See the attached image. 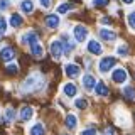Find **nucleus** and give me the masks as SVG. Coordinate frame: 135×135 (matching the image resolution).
<instances>
[{"instance_id": "2", "label": "nucleus", "mask_w": 135, "mask_h": 135, "mask_svg": "<svg viewBox=\"0 0 135 135\" xmlns=\"http://www.w3.org/2000/svg\"><path fill=\"white\" fill-rule=\"evenodd\" d=\"M117 64V59L115 57H110V56H107V57H103L100 61V66H98V69H100V73H108L110 69H112L113 66Z\"/></svg>"}, {"instance_id": "19", "label": "nucleus", "mask_w": 135, "mask_h": 135, "mask_svg": "<svg viewBox=\"0 0 135 135\" xmlns=\"http://www.w3.org/2000/svg\"><path fill=\"white\" fill-rule=\"evenodd\" d=\"M76 125H78V118L74 115H68L66 117V127L73 130V128H76Z\"/></svg>"}, {"instance_id": "24", "label": "nucleus", "mask_w": 135, "mask_h": 135, "mask_svg": "<svg viewBox=\"0 0 135 135\" xmlns=\"http://www.w3.org/2000/svg\"><path fill=\"white\" fill-rule=\"evenodd\" d=\"M5 71H7L8 74H17V73H19V68H17V66L14 64V62H10V64H7Z\"/></svg>"}, {"instance_id": "34", "label": "nucleus", "mask_w": 135, "mask_h": 135, "mask_svg": "<svg viewBox=\"0 0 135 135\" xmlns=\"http://www.w3.org/2000/svg\"><path fill=\"white\" fill-rule=\"evenodd\" d=\"M101 22H103L105 25H110V22H112V20H110V17H103V19H101Z\"/></svg>"}, {"instance_id": "20", "label": "nucleus", "mask_w": 135, "mask_h": 135, "mask_svg": "<svg viewBox=\"0 0 135 135\" xmlns=\"http://www.w3.org/2000/svg\"><path fill=\"white\" fill-rule=\"evenodd\" d=\"M10 24L14 25V27H20V25L24 24V20H22V17L19 14H12L10 15Z\"/></svg>"}, {"instance_id": "32", "label": "nucleus", "mask_w": 135, "mask_h": 135, "mask_svg": "<svg viewBox=\"0 0 135 135\" xmlns=\"http://www.w3.org/2000/svg\"><path fill=\"white\" fill-rule=\"evenodd\" d=\"M8 5H10V2H8V0H2V2H0V8H2V10L8 8Z\"/></svg>"}, {"instance_id": "17", "label": "nucleus", "mask_w": 135, "mask_h": 135, "mask_svg": "<svg viewBox=\"0 0 135 135\" xmlns=\"http://www.w3.org/2000/svg\"><path fill=\"white\" fill-rule=\"evenodd\" d=\"M31 52H32V56H34V57H42V54H44V49H42L41 46L36 42V44H32V46H31Z\"/></svg>"}, {"instance_id": "31", "label": "nucleus", "mask_w": 135, "mask_h": 135, "mask_svg": "<svg viewBox=\"0 0 135 135\" xmlns=\"http://www.w3.org/2000/svg\"><path fill=\"white\" fill-rule=\"evenodd\" d=\"M39 2H41V5L44 7V8H49L51 3H52V0H39Z\"/></svg>"}, {"instance_id": "18", "label": "nucleus", "mask_w": 135, "mask_h": 135, "mask_svg": "<svg viewBox=\"0 0 135 135\" xmlns=\"http://www.w3.org/2000/svg\"><path fill=\"white\" fill-rule=\"evenodd\" d=\"M31 135H44V127H42V123H34L31 127Z\"/></svg>"}, {"instance_id": "16", "label": "nucleus", "mask_w": 135, "mask_h": 135, "mask_svg": "<svg viewBox=\"0 0 135 135\" xmlns=\"http://www.w3.org/2000/svg\"><path fill=\"white\" fill-rule=\"evenodd\" d=\"M100 36H101V39H103V41H115L117 34L112 32V31H105V29H101V31H100Z\"/></svg>"}, {"instance_id": "29", "label": "nucleus", "mask_w": 135, "mask_h": 135, "mask_svg": "<svg viewBox=\"0 0 135 135\" xmlns=\"http://www.w3.org/2000/svg\"><path fill=\"white\" fill-rule=\"evenodd\" d=\"M5 117H7V120H12V118L15 117V110H14V108H7Z\"/></svg>"}, {"instance_id": "8", "label": "nucleus", "mask_w": 135, "mask_h": 135, "mask_svg": "<svg viewBox=\"0 0 135 135\" xmlns=\"http://www.w3.org/2000/svg\"><path fill=\"white\" fill-rule=\"evenodd\" d=\"M34 115V110L29 107V105H24L22 108H20V113H19V117H20V120H24V122H27V120H31Z\"/></svg>"}, {"instance_id": "9", "label": "nucleus", "mask_w": 135, "mask_h": 135, "mask_svg": "<svg viewBox=\"0 0 135 135\" xmlns=\"http://www.w3.org/2000/svg\"><path fill=\"white\" fill-rule=\"evenodd\" d=\"M61 44H62L64 52H71V51L74 49V42H71L69 36H66V34H62V36H61Z\"/></svg>"}, {"instance_id": "15", "label": "nucleus", "mask_w": 135, "mask_h": 135, "mask_svg": "<svg viewBox=\"0 0 135 135\" xmlns=\"http://www.w3.org/2000/svg\"><path fill=\"white\" fill-rule=\"evenodd\" d=\"M95 91H96V95H100V96H107L108 95V86L105 84V81H100V83H96Z\"/></svg>"}, {"instance_id": "35", "label": "nucleus", "mask_w": 135, "mask_h": 135, "mask_svg": "<svg viewBox=\"0 0 135 135\" xmlns=\"http://www.w3.org/2000/svg\"><path fill=\"white\" fill-rule=\"evenodd\" d=\"M123 3H133V0H122Z\"/></svg>"}, {"instance_id": "11", "label": "nucleus", "mask_w": 135, "mask_h": 135, "mask_svg": "<svg viewBox=\"0 0 135 135\" xmlns=\"http://www.w3.org/2000/svg\"><path fill=\"white\" fill-rule=\"evenodd\" d=\"M14 56H15V51L12 47H3L2 52H0V57H2V61H5V62H8L10 59H14Z\"/></svg>"}, {"instance_id": "26", "label": "nucleus", "mask_w": 135, "mask_h": 135, "mask_svg": "<svg viewBox=\"0 0 135 135\" xmlns=\"http://www.w3.org/2000/svg\"><path fill=\"white\" fill-rule=\"evenodd\" d=\"M69 8H71V3H61V5L57 7V12L59 14H66V12H69Z\"/></svg>"}, {"instance_id": "28", "label": "nucleus", "mask_w": 135, "mask_h": 135, "mask_svg": "<svg viewBox=\"0 0 135 135\" xmlns=\"http://www.w3.org/2000/svg\"><path fill=\"white\" fill-rule=\"evenodd\" d=\"M5 31H7V20L0 15V34H3Z\"/></svg>"}, {"instance_id": "21", "label": "nucleus", "mask_w": 135, "mask_h": 135, "mask_svg": "<svg viewBox=\"0 0 135 135\" xmlns=\"http://www.w3.org/2000/svg\"><path fill=\"white\" fill-rule=\"evenodd\" d=\"M20 8H22L25 14H31V12L34 10V3L31 2V0H24V2L20 3Z\"/></svg>"}, {"instance_id": "23", "label": "nucleus", "mask_w": 135, "mask_h": 135, "mask_svg": "<svg viewBox=\"0 0 135 135\" xmlns=\"http://www.w3.org/2000/svg\"><path fill=\"white\" fill-rule=\"evenodd\" d=\"M117 54H118V56H128V47H127V46L125 44H122V46H118V47H117Z\"/></svg>"}, {"instance_id": "30", "label": "nucleus", "mask_w": 135, "mask_h": 135, "mask_svg": "<svg viewBox=\"0 0 135 135\" xmlns=\"http://www.w3.org/2000/svg\"><path fill=\"white\" fill-rule=\"evenodd\" d=\"M81 135H96V130L95 128H86V130H83Z\"/></svg>"}, {"instance_id": "10", "label": "nucleus", "mask_w": 135, "mask_h": 135, "mask_svg": "<svg viewBox=\"0 0 135 135\" xmlns=\"http://www.w3.org/2000/svg\"><path fill=\"white\" fill-rule=\"evenodd\" d=\"M83 84H84V88L86 90H95V86H96V79H95V76L93 74H84V78H83Z\"/></svg>"}, {"instance_id": "36", "label": "nucleus", "mask_w": 135, "mask_h": 135, "mask_svg": "<svg viewBox=\"0 0 135 135\" xmlns=\"http://www.w3.org/2000/svg\"><path fill=\"white\" fill-rule=\"evenodd\" d=\"M66 135H68V133H66Z\"/></svg>"}, {"instance_id": "1", "label": "nucleus", "mask_w": 135, "mask_h": 135, "mask_svg": "<svg viewBox=\"0 0 135 135\" xmlns=\"http://www.w3.org/2000/svg\"><path fill=\"white\" fill-rule=\"evenodd\" d=\"M42 86V76L39 74H32L29 78H25V81L22 83V91L25 93H31V91H36L37 88Z\"/></svg>"}, {"instance_id": "7", "label": "nucleus", "mask_w": 135, "mask_h": 135, "mask_svg": "<svg viewBox=\"0 0 135 135\" xmlns=\"http://www.w3.org/2000/svg\"><path fill=\"white\" fill-rule=\"evenodd\" d=\"M49 49H51V54H52L54 57H61V54H62V44H61V41H54V42H51V46H49Z\"/></svg>"}, {"instance_id": "3", "label": "nucleus", "mask_w": 135, "mask_h": 135, "mask_svg": "<svg viewBox=\"0 0 135 135\" xmlns=\"http://www.w3.org/2000/svg\"><path fill=\"white\" fill-rule=\"evenodd\" d=\"M73 34H74V41L76 42H84L88 37V31L84 25H76L73 29Z\"/></svg>"}, {"instance_id": "27", "label": "nucleus", "mask_w": 135, "mask_h": 135, "mask_svg": "<svg viewBox=\"0 0 135 135\" xmlns=\"http://www.w3.org/2000/svg\"><path fill=\"white\" fill-rule=\"evenodd\" d=\"M127 20H128V25L135 31V12H130L128 17H127Z\"/></svg>"}, {"instance_id": "14", "label": "nucleus", "mask_w": 135, "mask_h": 135, "mask_svg": "<svg viewBox=\"0 0 135 135\" xmlns=\"http://www.w3.org/2000/svg\"><path fill=\"white\" fill-rule=\"evenodd\" d=\"M88 51H90L91 54H96V56H98V54H101L103 49H101V46L96 41H90V42H88Z\"/></svg>"}, {"instance_id": "22", "label": "nucleus", "mask_w": 135, "mask_h": 135, "mask_svg": "<svg viewBox=\"0 0 135 135\" xmlns=\"http://www.w3.org/2000/svg\"><path fill=\"white\" fill-rule=\"evenodd\" d=\"M123 95H125V96H127L128 100H135V90H133L132 86L125 88V90H123Z\"/></svg>"}, {"instance_id": "25", "label": "nucleus", "mask_w": 135, "mask_h": 135, "mask_svg": "<svg viewBox=\"0 0 135 135\" xmlns=\"http://www.w3.org/2000/svg\"><path fill=\"white\" fill-rule=\"evenodd\" d=\"M86 100H83V98H78V100H74V107L76 108H79V110H84L86 108Z\"/></svg>"}, {"instance_id": "13", "label": "nucleus", "mask_w": 135, "mask_h": 135, "mask_svg": "<svg viewBox=\"0 0 135 135\" xmlns=\"http://www.w3.org/2000/svg\"><path fill=\"white\" fill-rule=\"evenodd\" d=\"M62 91H64V95H66V96L73 98V96H76V93H78V88H76L73 83H66L64 86H62Z\"/></svg>"}, {"instance_id": "4", "label": "nucleus", "mask_w": 135, "mask_h": 135, "mask_svg": "<svg viewBox=\"0 0 135 135\" xmlns=\"http://www.w3.org/2000/svg\"><path fill=\"white\" fill-rule=\"evenodd\" d=\"M112 79H113L115 83H118V84L125 83V81H127V71H125V69H122V68H118V69L113 71Z\"/></svg>"}, {"instance_id": "5", "label": "nucleus", "mask_w": 135, "mask_h": 135, "mask_svg": "<svg viewBox=\"0 0 135 135\" xmlns=\"http://www.w3.org/2000/svg\"><path fill=\"white\" fill-rule=\"evenodd\" d=\"M64 71H66V76H68V78H78L79 73H81V69H79L78 64H66Z\"/></svg>"}, {"instance_id": "6", "label": "nucleus", "mask_w": 135, "mask_h": 135, "mask_svg": "<svg viewBox=\"0 0 135 135\" xmlns=\"http://www.w3.org/2000/svg\"><path fill=\"white\" fill-rule=\"evenodd\" d=\"M20 42H22V44H29V46L36 44V42H37V34L34 32V31L25 32L24 36H22V39H20Z\"/></svg>"}, {"instance_id": "12", "label": "nucleus", "mask_w": 135, "mask_h": 135, "mask_svg": "<svg viewBox=\"0 0 135 135\" xmlns=\"http://www.w3.org/2000/svg\"><path fill=\"white\" fill-rule=\"evenodd\" d=\"M46 25H47L49 29H56L57 25H59V17L54 15V14L46 15Z\"/></svg>"}, {"instance_id": "33", "label": "nucleus", "mask_w": 135, "mask_h": 135, "mask_svg": "<svg viewBox=\"0 0 135 135\" xmlns=\"http://www.w3.org/2000/svg\"><path fill=\"white\" fill-rule=\"evenodd\" d=\"M107 0H93V7H98V5H105Z\"/></svg>"}]
</instances>
